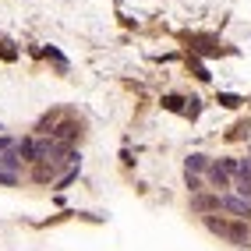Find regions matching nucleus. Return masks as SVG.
<instances>
[{
  "label": "nucleus",
  "mask_w": 251,
  "mask_h": 251,
  "mask_svg": "<svg viewBox=\"0 0 251 251\" xmlns=\"http://www.w3.org/2000/svg\"><path fill=\"white\" fill-rule=\"evenodd\" d=\"M25 152H28V142L0 138V184H14V180H18Z\"/></svg>",
  "instance_id": "nucleus-1"
},
{
  "label": "nucleus",
  "mask_w": 251,
  "mask_h": 251,
  "mask_svg": "<svg viewBox=\"0 0 251 251\" xmlns=\"http://www.w3.org/2000/svg\"><path fill=\"white\" fill-rule=\"evenodd\" d=\"M205 223H209L212 233H223V237L233 241V244H248V237H251L248 226H241V223H226V220H216V216H209Z\"/></svg>",
  "instance_id": "nucleus-2"
},
{
  "label": "nucleus",
  "mask_w": 251,
  "mask_h": 251,
  "mask_svg": "<svg viewBox=\"0 0 251 251\" xmlns=\"http://www.w3.org/2000/svg\"><path fill=\"white\" fill-rule=\"evenodd\" d=\"M233 191H237V198L251 202V159H241V163H237V174H233Z\"/></svg>",
  "instance_id": "nucleus-3"
},
{
  "label": "nucleus",
  "mask_w": 251,
  "mask_h": 251,
  "mask_svg": "<svg viewBox=\"0 0 251 251\" xmlns=\"http://www.w3.org/2000/svg\"><path fill=\"white\" fill-rule=\"evenodd\" d=\"M209 180H212V188H233V174L226 170V159L209 163Z\"/></svg>",
  "instance_id": "nucleus-4"
},
{
  "label": "nucleus",
  "mask_w": 251,
  "mask_h": 251,
  "mask_svg": "<svg viewBox=\"0 0 251 251\" xmlns=\"http://www.w3.org/2000/svg\"><path fill=\"white\" fill-rule=\"evenodd\" d=\"M78 135H81V124H75V121H64L57 131H50V138H57V142H64V145H71Z\"/></svg>",
  "instance_id": "nucleus-5"
},
{
  "label": "nucleus",
  "mask_w": 251,
  "mask_h": 251,
  "mask_svg": "<svg viewBox=\"0 0 251 251\" xmlns=\"http://www.w3.org/2000/svg\"><path fill=\"white\" fill-rule=\"evenodd\" d=\"M220 205H223V209H230V212H237V216H244V220L251 216V205L244 202V198H233V195H223V198H220Z\"/></svg>",
  "instance_id": "nucleus-6"
},
{
  "label": "nucleus",
  "mask_w": 251,
  "mask_h": 251,
  "mask_svg": "<svg viewBox=\"0 0 251 251\" xmlns=\"http://www.w3.org/2000/svg\"><path fill=\"white\" fill-rule=\"evenodd\" d=\"M209 174V159L205 156H188V163H184V174H191V177H198V174Z\"/></svg>",
  "instance_id": "nucleus-7"
},
{
  "label": "nucleus",
  "mask_w": 251,
  "mask_h": 251,
  "mask_svg": "<svg viewBox=\"0 0 251 251\" xmlns=\"http://www.w3.org/2000/svg\"><path fill=\"white\" fill-rule=\"evenodd\" d=\"M188 188H191V191H202V180H198V177H191V174H188Z\"/></svg>",
  "instance_id": "nucleus-8"
}]
</instances>
